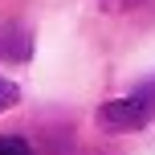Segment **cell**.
I'll list each match as a JSON object with an SVG mask.
<instances>
[{
  "label": "cell",
  "mask_w": 155,
  "mask_h": 155,
  "mask_svg": "<svg viewBox=\"0 0 155 155\" xmlns=\"http://www.w3.org/2000/svg\"><path fill=\"white\" fill-rule=\"evenodd\" d=\"M151 123H155V78L139 82L127 98H114V102L98 106V127L110 135H131V131H143Z\"/></svg>",
  "instance_id": "obj_1"
},
{
  "label": "cell",
  "mask_w": 155,
  "mask_h": 155,
  "mask_svg": "<svg viewBox=\"0 0 155 155\" xmlns=\"http://www.w3.org/2000/svg\"><path fill=\"white\" fill-rule=\"evenodd\" d=\"M33 57V33L21 21H0V61H29Z\"/></svg>",
  "instance_id": "obj_2"
},
{
  "label": "cell",
  "mask_w": 155,
  "mask_h": 155,
  "mask_svg": "<svg viewBox=\"0 0 155 155\" xmlns=\"http://www.w3.org/2000/svg\"><path fill=\"white\" fill-rule=\"evenodd\" d=\"M0 155H33V147L21 135H0Z\"/></svg>",
  "instance_id": "obj_3"
},
{
  "label": "cell",
  "mask_w": 155,
  "mask_h": 155,
  "mask_svg": "<svg viewBox=\"0 0 155 155\" xmlns=\"http://www.w3.org/2000/svg\"><path fill=\"white\" fill-rule=\"evenodd\" d=\"M16 102H21V90H16V82H8V78L0 74V110H12Z\"/></svg>",
  "instance_id": "obj_4"
}]
</instances>
